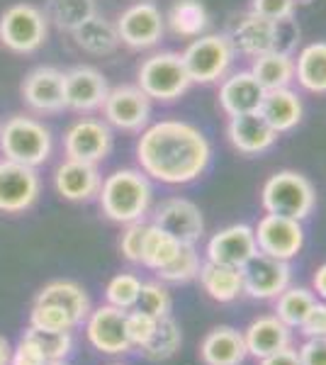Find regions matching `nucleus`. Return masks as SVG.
I'll use <instances>...</instances> for the list:
<instances>
[{
  "instance_id": "1",
  "label": "nucleus",
  "mask_w": 326,
  "mask_h": 365,
  "mask_svg": "<svg viewBox=\"0 0 326 365\" xmlns=\"http://www.w3.org/2000/svg\"><path fill=\"white\" fill-rule=\"evenodd\" d=\"M139 170L163 185H188L200 180L212 163V141L193 122H149L136 139Z\"/></svg>"
},
{
  "instance_id": "2",
  "label": "nucleus",
  "mask_w": 326,
  "mask_h": 365,
  "mask_svg": "<svg viewBox=\"0 0 326 365\" xmlns=\"http://www.w3.org/2000/svg\"><path fill=\"white\" fill-rule=\"evenodd\" d=\"M153 200V187L146 173L139 168H117L103 180L98 202L103 215L117 225L141 222L149 215Z\"/></svg>"
},
{
  "instance_id": "3",
  "label": "nucleus",
  "mask_w": 326,
  "mask_h": 365,
  "mask_svg": "<svg viewBox=\"0 0 326 365\" xmlns=\"http://www.w3.org/2000/svg\"><path fill=\"white\" fill-rule=\"evenodd\" d=\"M54 137L49 127L29 115H13L0 125V151L8 161L37 168L49 161Z\"/></svg>"
},
{
  "instance_id": "4",
  "label": "nucleus",
  "mask_w": 326,
  "mask_h": 365,
  "mask_svg": "<svg viewBox=\"0 0 326 365\" xmlns=\"http://www.w3.org/2000/svg\"><path fill=\"white\" fill-rule=\"evenodd\" d=\"M260 205L268 215L305 222L317 207V190L300 170H277L260 187Z\"/></svg>"
},
{
  "instance_id": "5",
  "label": "nucleus",
  "mask_w": 326,
  "mask_h": 365,
  "mask_svg": "<svg viewBox=\"0 0 326 365\" xmlns=\"http://www.w3.org/2000/svg\"><path fill=\"white\" fill-rule=\"evenodd\" d=\"M136 86L156 103H175L190 91L193 81L178 51H156L141 61L136 71Z\"/></svg>"
},
{
  "instance_id": "6",
  "label": "nucleus",
  "mask_w": 326,
  "mask_h": 365,
  "mask_svg": "<svg viewBox=\"0 0 326 365\" xmlns=\"http://www.w3.org/2000/svg\"><path fill=\"white\" fill-rule=\"evenodd\" d=\"M236 51L227 34H203L195 37L183 51V63L193 83L212 86L224 81L231 73Z\"/></svg>"
},
{
  "instance_id": "7",
  "label": "nucleus",
  "mask_w": 326,
  "mask_h": 365,
  "mask_svg": "<svg viewBox=\"0 0 326 365\" xmlns=\"http://www.w3.org/2000/svg\"><path fill=\"white\" fill-rule=\"evenodd\" d=\"M49 37L44 10L32 3H15L0 15V46L13 54H34Z\"/></svg>"
},
{
  "instance_id": "8",
  "label": "nucleus",
  "mask_w": 326,
  "mask_h": 365,
  "mask_svg": "<svg viewBox=\"0 0 326 365\" xmlns=\"http://www.w3.org/2000/svg\"><path fill=\"white\" fill-rule=\"evenodd\" d=\"M115 25H117V34H120V44L129 46L134 51L153 49L165 34L163 13L151 0H139V3L129 5L117 17Z\"/></svg>"
},
{
  "instance_id": "9",
  "label": "nucleus",
  "mask_w": 326,
  "mask_h": 365,
  "mask_svg": "<svg viewBox=\"0 0 326 365\" xmlns=\"http://www.w3.org/2000/svg\"><path fill=\"white\" fill-rule=\"evenodd\" d=\"M253 237H256L258 253L277 261H292L305 249V227L300 220L282 215H268L265 212L253 227Z\"/></svg>"
},
{
  "instance_id": "10",
  "label": "nucleus",
  "mask_w": 326,
  "mask_h": 365,
  "mask_svg": "<svg viewBox=\"0 0 326 365\" xmlns=\"http://www.w3.org/2000/svg\"><path fill=\"white\" fill-rule=\"evenodd\" d=\"M151 103L153 100L139 86H115L100 110L112 129L134 134L151 122Z\"/></svg>"
},
{
  "instance_id": "11",
  "label": "nucleus",
  "mask_w": 326,
  "mask_h": 365,
  "mask_svg": "<svg viewBox=\"0 0 326 365\" xmlns=\"http://www.w3.org/2000/svg\"><path fill=\"white\" fill-rule=\"evenodd\" d=\"M112 144H115L112 127L105 120H96V117H81L63 134V154H66V158L96 163V166L110 156Z\"/></svg>"
},
{
  "instance_id": "12",
  "label": "nucleus",
  "mask_w": 326,
  "mask_h": 365,
  "mask_svg": "<svg viewBox=\"0 0 326 365\" xmlns=\"http://www.w3.org/2000/svg\"><path fill=\"white\" fill-rule=\"evenodd\" d=\"M41 192V180L37 168L22 166V163L0 161V212L5 215H20L37 202Z\"/></svg>"
},
{
  "instance_id": "13",
  "label": "nucleus",
  "mask_w": 326,
  "mask_h": 365,
  "mask_svg": "<svg viewBox=\"0 0 326 365\" xmlns=\"http://www.w3.org/2000/svg\"><path fill=\"white\" fill-rule=\"evenodd\" d=\"M86 336L93 349L108 356H124L132 351V341L127 336V312L112 304L91 309L86 319Z\"/></svg>"
},
{
  "instance_id": "14",
  "label": "nucleus",
  "mask_w": 326,
  "mask_h": 365,
  "mask_svg": "<svg viewBox=\"0 0 326 365\" xmlns=\"http://www.w3.org/2000/svg\"><path fill=\"white\" fill-rule=\"evenodd\" d=\"M158 229L168 232L180 244H198L205 234L203 210L185 197H168L153 207V222Z\"/></svg>"
},
{
  "instance_id": "15",
  "label": "nucleus",
  "mask_w": 326,
  "mask_h": 365,
  "mask_svg": "<svg viewBox=\"0 0 326 365\" xmlns=\"http://www.w3.org/2000/svg\"><path fill=\"white\" fill-rule=\"evenodd\" d=\"M25 105L37 115H58L66 110L63 103V71L56 66H37L25 76L20 86Z\"/></svg>"
},
{
  "instance_id": "16",
  "label": "nucleus",
  "mask_w": 326,
  "mask_h": 365,
  "mask_svg": "<svg viewBox=\"0 0 326 365\" xmlns=\"http://www.w3.org/2000/svg\"><path fill=\"white\" fill-rule=\"evenodd\" d=\"M241 275H244V295L251 299H275L287 285H292L290 263L263 256V253H256L241 268Z\"/></svg>"
},
{
  "instance_id": "17",
  "label": "nucleus",
  "mask_w": 326,
  "mask_h": 365,
  "mask_svg": "<svg viewBox=\"0 0 326 365\" xmlns=\"http://www.w3.org/2000/svg\"><path fill=\"white\" fill-rule=\"evenodd\" d=\"M110 93L108 78L93 66H73L63 71V103L73 113H96Z\"/></svg>"
},
{
  "instance_id": "18",
  "label": "nucleus",
  "mask_w": 326,
  "mask_h": 365,
  "mask_svg": "<svg viewBox=\"0 0 326 365\" xmlns=\"http://www.w3.org/2000/svg\"><path fill=\"white\" fill-rule=\"evenodd\" d=\"M258 253L256 237H253L251 225H229L219 229L217 234H212L207 241L205 256L210 263H219V266H231V268H244L248 261Z\"/></svg>"
},
{
  "instance_id": "19",
  "label": "nucleus",
  "mask_w": 326,
  "mask_h": 365,
  "mask_svg": "<svg viewBox=\"0 0 326 365\" xmlns=\"http://www.w3.org/2000/svg\"><path fill=\"white\" fill-rule=\"evenodd\" d=\"M100 185H103V175L96 163L66 158L54 170L56 192L68 202H88V200L98 197Z\"/></svg>"
},
{
  "instance_id": "20",
  "label": "nucleus",
  "mask_w": 326,
  "mask_h": 365,
  "mask_svg": "<svg viewBox=\"0 0 326 365\" xmlns=\"http://www.w3.org/2000/svg\"><path fill=\"white\" fill-rule=\"evenodd\" d=\"M265 98L263 86L251 71H234L219 83V108L227 117L258 113Z\"/></svg>"
},
{
  "instance_id": "21",
  "label": "nucleus",
  "mask_w": 326,
  "mask_h": 365,
  "mask_svg": "<svg viewBox=\"0 0 326 365\" xmlns=\"http://www.w3.org/2000/svg\"><path fill=\"white\" fill-rule=\"evenodd\" d=\"M277 137H280V134H277L258 113L236 115V117H229V122H227L229 144L244 156L265 154V151L275 146Z\"/></svg>"
},
{
  "instance_id": "22",
  "label": "nucleus",
  "mask_w": 326,
  "mask_h": 365,
  "mask_svg": "<svg viewBox=\"0 0 326 365\" xmlns=\"http://www.w3.org/2000/svg\"><path fill=\"white\" fill-rule=\"evenodd\" d=\"M227 37L236 54L256 58L265 51H272V46H275V22L253 15L248 10L244 17L236 20V25L231 27Z\"/></svg>"
},
{
  "instance_id": "23",
  "label": "nucleus",
  "mask_w": 326,
  "mask_h": 365,
  "mask_svg": "<svg viewBox=\"0 0 326 365\" xmlns=\"http://www.w3.org/2000/svg\"><path fill=\"white\" fill-rule=\"evenodd\" d=\"M246 351L253 358H265L270 353H277L287 346H292V329L285 322H280L275 314H265L253 319L244 329Z\"/></svg>"
},
{
  "instance_id": "24",
  "label": "nucleus",
  "mask_w": 326,
  "mask_h": 365,
  "mask_svg": "<svg viewBox=\"0 0 326 365\" xmlns=\"http://www.w3.org/2000/svg\"><path fill=\"white\" fill-rule=\"evenodd\" d=\"M205 365H244L248 358L244 331L234 327H215L200 344Z\"/></svg>"
},
{
  "instance_id": "25",
  "label": "nucleus",
  "mask_w": 326,
  "mask_h": 365,
  "mask_svg": "<svg viewBox=\"0 0 326 365\" xmlns=\"http://www.w3.org/2000/svg\"><path fill=\"white\" fill-rule=\"evenodd\" d=\"M258 115L263 117L277 134L292 132L302 122L305 105L297 91L292 88H277V91H265V98L260 103Z\"/></svg>"
},
{
  "instance_id": "26",
  "label": "nucleus",
  "mask_w": 326,
  "mask_h": 365,
  "mask_svg": "<svg viewBox=\"0 0 326 365\" xmlns=\"http://www.w3.org/2000/svg\"><path fill=\"white\" fill-rule=\"evenodd\" d=\"M198 278L203 290L207 292V297L215 299L219 304H229L244 295V275H241V268L219 266V263L205 261L200 266Z\"/></svg>"
},
{
  "instance_id": "27",
  "label": "nucleus",
  "mask_w": 326,
  "mask_h": 365,
  "mask_svg": "<svg viewBox=\"0 0 326 365\" xmlns=\"http://www.w3.org/2000/svg\"><path fill=\"white\" fill-rule=\"evenodd\" d=\"M163 20L165 27L183 39L203 37L210 29V13L203 0H173Z\"/></svg>"
},
{
  "instance_id": "28",
  "label": "nucleus",
  "mask_w": 326,
  "mask_h": 365,
  "mask_svg": "<svg viewBox=\"0 0 326 365\" xmlns=\"http://www.w3.org/2000/svg\"><path fill=\"white\" fill-rule=\"evenodd\" d=\"M34 302L39 304H56V307L66 309L76 322L83 324L91 314V297L83 290L78 282L73 280H54L49 285H44L37 292V299Z\"/></svg>"
},
{
  "instance_id": "29",
  "label": "nucleus",
  "mask_w": 326,
  "mask_h": 365,
  "mask_svg": "<svg viewBox=\"0 0 326 365\" xmlns=\"http://www.w3.org/2000/svg\"><path fill=\"white\" fill-rule=\"evenodd\" d=\"M295 81L302 91L326 96V42H312L297 51Z\"/></svg>"
},
{
  "instance_id": "30",
  "label": "nucleus",
  "mask_w": 326,
  "mask_h": 365,
  "mask_svg": "<svg viewBox=\"0 0 326 365\" xmlns=\"http://www.w3.org/2000/svg\"><path fill=\"white\" fill-rule=\"evenodd\" d=\"M73 42L78 49L93 56H108L120 46V34H117V25L105 20L103 15H93L88 22H83L78 29L71 32Z\"/></svg>"
},
{
  "instance_id": "31",
  "label": "nucleus",
  "mask_w": 326,
  "mask_h": 365,
  "mask_svg": "<svg viewBox=\"0 0 326 365\" xmlns=\"http://www.w3.org/2000/svg\"><path fill=\"white\" fill-rule=\"evenodd\" d=\"M251 71L256 81L263 86V91H277L290 88L295 83V56L280 54V51H265L253 58Z\"/></svg>"
},
{
  "instance_id": "32",
  "label": "nucleus",
  "mask_w": 326,
  "mask_h": 365,
  "mask_svg": "<svg viewBox=\"0 0 326 365\" xmlns=\"http://www.w3.org/2000/svg\"><path fill=\"white\" fill-rule=\"evenodd\" d=\"M44 15L61 32H73L93 15H98V3L96 0H46Z\"/></svg>"
},
{
  "instance_id": "33",
  "label": "nucleus",
  "mask_w": 326,
  "mask_h": 365,
  "mask_svg": "<svg viewBox=\"0 0 326 365\" xmlns=\"http://www.w3.org/2000/svg\"><path fill=\"white\" fill-rule=\"evenodd\" d=\"M183 346V331H180V324H178L173 317H163V319L156 322V329H153L151 339L141 346V356L146 361L153 363H161L173 358Z\"/></svg>"
},
{
  "instance_id": "34",
  "label": "nucleus",
  "mask_w": 326,
  "mask_h": 365,
  "mask_svg": "<svg viewBox=\"0 0 326 365\" xmlns=\"http://www.w3.org/2000/svg\"><path fill=\"white\" fill-rule=\"evenodd\" d=\"M317 302V295L310 287L302 285H287L280 295L275 297V317L280 322H285L290 329H300L305 317L310 314V309Z\"/></svg>"
},
{
  "instance_id": "35",
  "label": "nucleus",
  "mask_w": 326,
  "mask_h": 365,
  "mask_svg": "<svg viewBox=\"0 0 326 365\" xmlns=\"http://www.w3.org/2000/svg\"><path fill=\"white\" fill-rule=\"evenodd\" d=\"M180 241L175 237H170L168 232L158 229L156 225L146 227V237H144V251H141V266L151 268V270H161L168 266L175 258V253L180 251Z\"/></svg>"
},
{
  "instance_id": "36",
  "label": "nucleus",
  "mask_w": 326,
  "mask_h": 365,
  "mask_svg": "<svg viewBox=\"0 0 326 365\" xmlns=\"http://www.w3.org/2000/svg\"><path fill=\"white\" fill-rule=\"evenodd\" d=\"M200 266H203V261H200V253L195 249V244H183L180 251L175 253V258L168 263L165 268L158 270V280L161 282H170V285H185V282H190L198 278L200 273Z\"/></svg>"
},
{
  "instance_id": "37",
  "label": "nucleus",
  "mask_w": 326,
  "mask_h": 365,
  "mask_svg": "<svg viewBox=\"0 0 326 365\" xmlns=\"http://www.w3.org/2000/svg\"><path fill=\"white\" fill-rule=\"evenodd\" d=\"M25 336L37 346L46 361H63L73 351V336H71V331H41V329L27 327Z\"/></svg>"
},
{
  "instance_id": "38",
  "label": "nucleus",
  "mask_w": 326,
  "mask_h": 365,
  "mask_svg": "<svg viewBox=\"0 0 326 365\" xmlns=\"http://www.w3.org/2000/svg\"><path fill=\"white\" fill-rule=\"evenodd\" d=\"M134 309L146 312V314H151L153 319L170 317L173 297H170V290L165 287V282H161V280L141 282V292H139V299H136Z\"/></svg>"
},
{
  "instance_id": "39",
  "label": "nucleus",
  "mask_w": 326,
  "mask_h": 365,
  "mask_svg": "<svg viewBox=\"0 0 326 365\" xmlns=\"http://www.w3.org/2000/svg\"><path fill=\"white\" fill-rule=\"evenodd\" d=\"M139 292H141V278H136L134 273H117L108 282V287H105V299H108V304H112V307L129 312L136 307Z\"/></svg>"
},
{
  "instance_id": "40",
  "label": "nucleus",
  "mask_w": 326,
  "mask_h": 365,
  "mask_svg": "<svg viewBox=\"0 0 326 365\" xmlns=\"http://www.w3.org/2000/svg\"><path fill=\"white\" fill-rule=\"evenodd\" d=\"M29 327L41 329V331H73L78 322L68 314L66 309L56 307V304H32L29 312Z\"/></svg>"
},
{
  "instance_id": "41",
  "label": "nucleus",
  "mask_w": 326,
  "mask_h": 365,
  "mask_svg": "<svg viewBox=\"0 0 326 365\" xmlns=\"http://www.w3.org/2000/svg\"><path fill=\"white\" fill-rule=\"evenodd\" d=\"M146 227L144 220L132 222V225H124V232L120 237V251L124 256V261L141 266V251H144V237H146Z\"/></svg>"
},
{
  "instance_id": "42",
  "label": "nucleus",
  "mask_w": 326,
  "mask_h": 365,
  "mask_svg": "<svg viewBox=\"0 0 326 365\" xmlns=\"http://www.w3.org/2000/svg\"><path fill=\"white\" fill-rule=\"evenodd\" d=\"M156 322L151 314L141 309H129L127 312V336L132 341V349H141L146 341L151 339L153 329H156Z\"/></svg>"
},
{
  "instance_id": "43",
  "label": "nucleus",
  "mask_w": 326,
  "mask_h": 365,
  "mask_svg": "<svg viewBox=\"0 0 326 365\" xmlns=\"http://www.w3.org/2000/svg\"><path fill=\"white\" fill-rule=\"evenodd\" d=\"M297 5L292 0H251V13L258 17H265L270 22H280L295 15Z\"/></svg>"
},
{
  "instance_id": "44",
  "label": "nucleus",
  "mask_w": 326,
  "mask_h": 365,
  "mask_svg": "<svg viewBox=\"0 0 326 365\" xmlns=\"http://www.w3.org/2000/svg\"><path fill=\"white\" fill-rule=\"evenodd\" d=\"M297 44H300V27L295 25L292 17L275 22V46H272V51H280V54L292 56L295 49H297Z\"/></svg>"
},
{
  "instance_id": "45",
  "label": "nucleus",
  "mask_w": 326,
  "mask_h": 365,
  "mask_svg": "<svg viewBox=\"0 0 326 365\" xmlns=\"http://www.w3.org/2000/svg\"><path fill=\"white\" fill-rule=\"evenodd\" d=\"M44 363H49V361H46L37 346L22 334V339L17 341V346L10 351V365H44Z\"/></svg>"
},
{
  "instance_id": "46",
  "label": "nucleus",
  "mask_w": 326,
  "mask_h": 365,
  "mask_svg": "<svg viewBox=\"0 0 326 365\" xmlns=\"http://www.w3.org/2000/svg\"><path fill=\"white\" fill-rule=\"evenodd\" d=\"M300 331L305 334V339H312V336H326V302H314V307L310 309V314L305 317L302 322Z\"/></svg>"
},
{
  "instance_id": "47",
  "label": "nucleus",
  "mask_w": 326,
  "mask_h": 365,
  "mask_svg": "<svg viewBox=\"0 0 326 365\" xmlns=\"http://www.w3.org/2000/svg\"><path fill=\"white\" fill-rule=\"evenodd\" d=\"M297 353L302 365H326V336L305 339Z\"/></svg>"
},
{
  "instance_id": "48",
  "label": "nucleus",
  "mask_w": 326,
  "mask_h": 365,
  "mask_svg": "<svg viewBox=\"0 0 326 365\" xmlns=\"http://www.w3.org/2000/svg\"><path fill=\"white\" fill-rule=\"evenodd\" d=\"M260 365H302V363H300L297 349L287 346V349H282V351H277V353H270V356L260 358Z\"/></svg>"
},
{
  "instance_id": "49",
  "label": "nucleus",
  "mask_w": 326,
  "mask_h": 365,
  "mask_svg": "<svg viewBox=\"0 0 326 365\" xmlns=\"http://www.w3.org/2000/svg\"><path fill=\"white\" fill-rule=\"evenodd\" d=\"M312 292L317 297H322L326 302V263H322V266L317 268V273H314L312 278Z\"/></svg>"
},
{
  "instance_id": "50",
  "label": "nucleus",
  "mask_w": 326,
  "mask_h": 365,
  "mask_svg": "<svg viewBox=\"0 0 326 365\" xmlns=\"http://www.w3.org/2000/svg\"><path fill=\"white\" fill-rule=\"evenodd\" d=\"M10 344L5 341L3 336H0V365H10Z\"/></svg>"
},
{
  "instance_id": "51",
  "label": "nucleus",
  "mask_w": 326,
  "mask_h": 365,
  "mask_svg": "<svg viewBox=\"0 0 326 365\" xmlns=\"http://www.w3.org/2000/svg\"><path fill=\"white\" fill-rule=\"evenodd\" d=\"M292 3H295V5H310L312 0H292Z\"/></svg>"
},
{
  "instance_id": "52",
  "label": "nucleus",
  "mask_w": 326,
  "mask_h": 365,
  "mask_svg": "<svg viewBox=\"0 0 326 365\" xmlns=\"http://www.w3.org/2000/svg\"><path fill=\"white\" fill-rule=\"evenodd\" d=\"M44 365H66L63 361H49V363H44Z\"/></svg>"
},
{
  "instance_id": "53",
  "label": "nucleus",
  "mask_w": 326,
  "mask_h": 365,
  "mask_svg": "<svg viewBox=\"0 0 326 365\" xmlns=\"http://www.w3.org/2000/svg\"><path fill=\"white\" fill-rule=\"evenodd\" d=\"M115 365H122V363H115Z\"/></svg>"
}]
</instances>
